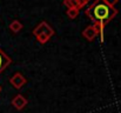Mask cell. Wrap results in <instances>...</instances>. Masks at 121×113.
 <instances>
[{"label": "cell", "mask_w": 121, "mask_h": 113, "mask_svg": "<svg viewBox=\"0 0 121 113\" xmlns=\"http://www.w3.org/2000/svg\"><path fill=\"white\" fill-rule=\"evenodd\" d=\"M85 13L93 23H100L106 26L118 14V9L109 6L107 2H105V0H95Z\"/></svg>", "instance_id": "cell-1"}, {"label": "cell", "mask_w": 121, "mask_h": 113, "mask_svg": "<svg viewBox=\"0 0 121 113\" xmlns=\"http://www.w3.org/2000/svg\"><path fill=\"white\" fill-rule=\"evenodd\" d=\"M33 34L37 38L38 42L40 44H46L51 38L54 36V30L48 25L46 21H41L40 24L33 30Z\"/></svg>", "instance_id": "cell-2"}, {"label": "cell", "mask_w": 121, "mask_h": 113, "mask_svg": "<svg viewBox=\"0 0 121 113\" xmlns=\"http://www.w3.org/2000/svg\"><path fill=\"white\" fill-rule=\"evenodd\" d=\"M9 82H11V85H12L15 90H20V88H22L24 85L27 82V79L22 75V73L17 72V73H14V74L9 78Z\"/></svg>", "instance_id": "cell-3"}, {"label": "cell", "mask_w": 121, "mask_h": 113, "mask_svg": "<svg viewBox=\"0 0 121 113\" xmlns=\"http://www.w3.org/2000/svg\"><path fill=\"white\" fill-rule=\"evenodd\" d=\"M12 105H13V107H15L17 110L20 111V110L25 108V106L27 105V99L22 94H18L12 99Z\"/></svg>", "instance_id": "cell-4"}, {"label": "cell", "mask_w": 121, "mask_h": 113, "mask_svg": "<svg viewBox=\"0 0 121 113\" xmlns=\"http://www.w3.org/2000/svg\"><path fill=\"white\" fill-rule=\"evenodd\" d=\"M11 63H12V59L0 48V74L11 65Z\"/></svg>", "instance_id": "cell-5"}, {"label": "cell", "mask_w": 121, "mask_h": 113, "mask_svg": "<svg viewBox=\"0 0 121 113\" xmlns=\"http://www.w3.org/2000/svg\"><path fill=\"white\" fill-rule=\"evenodd\" d=\"M82 36H83V38H86V40L93 41V40L96 38L98 34H96V32H95L93 25H91V26H87V27L82 31Z\"/></svg>", "instance_id": "cell-6"}, {"label": "cell", "mask_w": 121, "mask_h": 113, "mask_svg": "<svg viewBox=\"0 0 121 113\" xmlns=\"http://www.w3.org/2000/svg\"><path fill=\"white\" fill-rule=\"evenodd\" d=\"M21 28H22V24L19 21V20H13L11 24H9V30L13 32V33H18V32H20L21 31Z\"/></svg>", "instance_id": "cell-7"}, {"label": "cell", "mask_w": 121, "mask_h": 113, "mask_svg": "<svg viewBox=\"0 0 121 113\" xmlns=\"http://www.w3.org/2000/svg\"><path fill=\"white\" fill-rule=\"evenodd\" d=\"M66 14H67V17L69 18V19H75L78 15H79V9L78 8H68L67 9V12H66Z\"/></svg>", "instance_id": "cell-8"}, {"label": "cell", "mask_w": 121, "mask_h": 113, "mask_svg": "<svg viewBox=\"0 0 121 113\" xmlns=\"http://www.w3.org/2000/svg\"><path fill=\"white\" fill-rule=\"evenodd\" d=\"M64 5L67 8H78V1L77 0H64Z\"/></svg>", "instance_id": "cell-9"}, {"label": "cell", "mask_w": 121, "mask_h": 113, "mask_svg": "<svg viewBox=\"0 0 121 113\" xmlns=\"http://www.w3.org/2000/svg\"><path fill=\"white\" fill-rule=\"evenodd\" d=\"M78 1V8L81 9V8H83L88 2H89V0H77Z\"/></svg>", "instance_id": "cell-10"}, {"label": "cell", "mask_w": 121, "mask_h": 113, "mask_svg": "<svg viewBox=\"0 0 121 113\" xmlns=\"http://www.w3.org/2000/svg\"><path fill=\"white\" fill-rule=\"evenodd\" d=\"M119 1H120V0H105V2H107L109 6H113V7H114Z\"/></svg>", "instance_id": "cell-11"}, {"label": "cell", "mask_w": 121, "mask_h": 113, "mask_svg": "<svg viewBox=\"0 0 121 113\" xmlns=\"http://www.w3.org/2000/svg\"><path fill=\"white\" fill-rule=\"evenodd\" d=\"M1 91H2V87H1V85H0V92H1Z\"/></svg>", "instance_id": "cell-12"}]
</instances>
